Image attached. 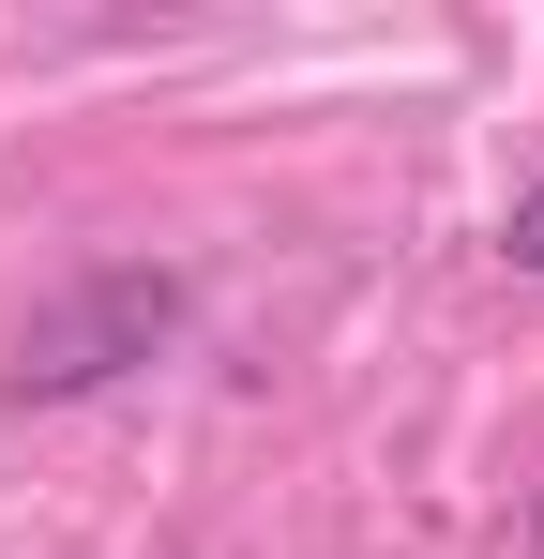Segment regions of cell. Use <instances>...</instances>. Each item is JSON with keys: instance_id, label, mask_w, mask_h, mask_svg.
I'll list each match as a JSON object with an SVG mask.
<instances>
[{"instance_id": "cell-1", "label": "cell", "mask_w": 544, "mask_h": 559, "mask_svg": "<svg viewBox=\"0 0 544 559\" xmlns=\"http://www.w3.org/2000/svg\"><path fill=\"white\" fill-rule=\"evenodd\" d=\"M167 333H181V287L167 273H91L76 302H46V318L15 333V393H91V378L152 364Z\"/></svg>"}, {"instance_id": "cell-2", "label": "cell", "mask_w": 544, "mask_h": 559, "mask_svg": "<svg viewBox=\"0 0 544 559\" xmlns=\"http://www.w3.org/2000/svg\"><path fill=\"white\" fill-rule=\"evenodd\" d=\"M499 258H515V273H544V182L515 197V227H499Z\"/></svg>"}]
</instances>
